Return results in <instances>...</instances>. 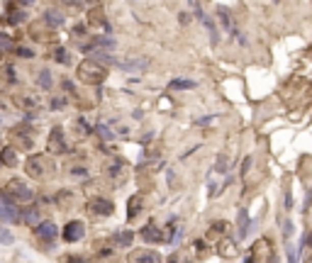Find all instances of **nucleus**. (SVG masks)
<instances>
[{
    "instance_id": "1",
    "label": "nucleus",
    "mask_w": 312,
    "mask_h": 263,
    "mask_svg": "<svg viewBox=\"0 0 312 263\" xmlns=\"http://www.w3.org/2000/svg\"><path fill=\"white\" fill-rule=\"evenodd\" d=\"M108 73V68L100 64V61H83L78 64V78L83 83H100Z\"/></svg>"
},
{
    "instance_id": "17",
    "label": "nucleus",
    "mask_w": 312,
    "mask_h": 263,
    "mask_svg": "<svg viewBox=\"0 0 312 263\" xmlns=\"http://www.w3.org/2000/svg\"><path fill=\"white\" fill-rule=\"evenodd\" d=\"M12 241H15V234H12L8 227H0V244H3V246H10Z\"/></svg>"
},
{
    "instance_id": "25",
    "label": "nucleus",
    "mask_w": 312,
    "mask_h": 263,
    "mask_svg": "<svg viewBox=\"0 0 312 263\" xmlns=\"http://www.w3.org/2000/svg\"><path fill=\"white\" fill-rule=\"evenodd\" d=\"M66 108V100L64 98H54L51 100V110H64Z\"/></svg>"
},
{
    "instance_id": "31",
    "label": "nucleus",
    "mask_w": 312,
    "mask_h": 263,
    "mask_svg": "<svg viewBox=\"0 0 312 263\" xmlns=\"http://www.w3.org/2000/svg\"><path fill=\"white\" fill-rule=\"evenodd\" d=\"M34 0H20V5H32Z\"/></svg>"
},
{
    "instance_id": "29",
    "label": "nucleus",
    "mask_w": 312,
    "mask_h": 263,
    "mask_svg": "<svg viewBox=\"0 0 312 263\" xmlns=\"http://www.w3.org/2000/svg\"><path fill=\"white\" fill-rule=\"evenodd\" d=\"M288 263H298V256H295V251L288 246Z\"/></svg>"
},
{
    "instance_id": "14",
    "label": "nucleus",
    "mask_w": 312,
    "mask_h": 263,
    "mask_svg": "<svg viewBox=\"0 0 312 263\" xmlns=\"http://www.w3.org/2000/svg\"><path fill=\"white\" fill-rule=\"evenodd\" d=\"M37 86L42 88V90H51L54 83H51V71H49V68H42V71H39V76H37Z\"/></svg>"
},
{
    "instance_id": "20",
    "label": "nucleus",
    "mask_w": 312,
    "mask_h": 263,
    "mask_svg": "<svg viewBox=\"0 0 312 263\" xmlns=\"http://www.w3.org/2000/svg\"><path fill=\"white\" fill-rule=\"evenodd\" d=\"M12 46H15V42L10 37H0V51H10Z\"/></svg>"
},
{
    "instance_id": "5",
    "label": "nucleus",
    "mask_w": 312,
    "mask_h": 263,
    "mask_svg": "<svg viewBox=\"0 0 312 263\" xmlns=\"http://www.w3.org/2000/svg\"><path fill=\"white\" fill-rule=\"evenodd\" d=\"M90 212L98 215V217H110L112 212H115V205H112L108 197H95V200L90 202Z\"/></svg>"
},
{
    "instance_id": "10",
    "label": "nucleus",
    "mask_w": 312,
    "mask_h": 263,
    "mask_svg": "<svg viewBox=\"0 0 312 263\" xmlns=\"http://www.w3.org/2000/svg\"><path fill=\"white\" fill-rule=\"evenodd\" d=\"M44 161H42V159H39V156H32V159H30V161H27V173L32 175V178H42V175H44Z\"/></svg>"
},
{
    "instance_id": "26",
    "label": "nucleus",
    "mask_w": 312,
    "mask_h": 263,
    "mask_svg": "<svg viewBox=\"0 0 312 263\" xmlns=\"http://www.w3.org/2000/svg\"><path fill=\"white\" fill-rule=\"evenodd\" d=\"M215 168H217L220 173H224V171L229 168V166H227V159H224V156H220V159H217V166H215Z\"/></svg>"
},
{
    "instance_id": "6",
    "label": "nucleus",
    "mask_w": 312,
    "mask_h": 263,
    "mask_svg": "<svg viewBox=\"0 0 312 263\" xmlns=\"http://www.w3.org/2000/svg\"><path fill=\"white\" fill-rule=\"evenodd\" d=\"M34 231H37V236L42 241H51L59 236V227H56L54 222H42V224L34 227Z\"/></svg>"
},
{
    "instance_id": "32",
    "label": "nucleus",
    "mask_w": 312,
    "mask_h": 263,
    "mask_svg": "<svg viewBox=\"0 0 312 263\" xmlns=\"http://www.w3.org/2000/svg\"><path fill=\"white\" fill-rule=\"evenodd\" d=\"M0 164H3V159H0Z\"/></svg>"
},
{
    "instance_id": "7",
    "label": "nucleus",
    "mask_w": 312,
    "mask_h": 263,
    "mask_svg": "<svg viewBox=\"0 0 312 263\" xmlns=\"http://www.w3.org/2000/svg\"><path fill=\"white\" fill-rule=\"evenodd\" d=\"M44 22H46V27H51V30H59V27L66 22V17H64V12L59 10V8H49V10L44 12Z\"/></svg>"
},
{
    "instance_id": "9",
    "label": "nucleus",
    "mask_w": 312,
    "mask_h": 263,
    "mask_svg": "<svg viewBox=\"0 0 312 263\" xmlns=\"http://www.w3.org/2000/svg\"><path fill=\"white\" fill-rule=\"evenodd\" d=\"M115 64L120 66L122 71H144L146 66H149V59H124V61H115Z\"/></svg>"
},
{
    "instance_id": "22",
    "label": "nucleus",
    "mask_w": 312,
    "mask_h": 263,
    "mask_svg": "<svg viewBox=\"0 0 312 263\" xmlns=\"http://www.w3.org/2000/svg\"><path fill=\"white\" fill-rule=\"evenodd\" d=\"M24 20V10H15L10 12V24H20Z\"/></svg>"
},
{
    "instance_id": "30",
    "label": "nucleus",
    "mask_w": 312,
    "mask_h": 263,
    "mask_svg": "<svg viewBox=\"0 0 312 263\" xmlns=\"http://www.w3.org/2000/svg\"><path fill=\"white\" fill-rule=\"evenodd\" d=\"M249 166H251V156H246V159H244V166H242V173H246V171H249Z\"/></svg>"
},
{
    "instance_id": "27",
    "label": "nucleus",
    "mask_w": 312,
    "mask_h": 263,
    "mask_svg": "<svg viewBox=\"0 0 312 263\" xmlns=\"http://www.w3.org/2000/svg\"><path fill=\"white\" fill-rule=\"evenodd\" d=\"M17 54H20V56H24V59H32V56H34V51H32V49H24V46H20V49H17Z\"/></svg>"
},
{
    "instance_id": "3",
    "label": "nucleus",
    "mask_w": 312,
    "mask_h": 263,
    "mask_svg": "<svg viewBox=\"0 0 312 263\" xmlns=\"http://www.w3.org/2000/svg\"><path fill=\"white\" fill-rule=\"evenodd\" d=\"M20 219H22V209L17 207V202L8 195L0 197V222L15 224V222H20Z\"/></svg>"
},
{
    "instance_id": "11",
    "label": "nucleus",
    "mask_w": 312,
    "mask_h": 263,
    "mask_svg": "<svg viewBox=\"0 0 312 263\" xmlns=\"http://www.w3.org/2000/svg\"><path fill=\"white\" fill-rule=\"evenodd\" d=\"M142 239L149 241V244H154V241H161V231L156 229V224L154 222H149L144 229H142Z\"/></svg>"
},
{
    "instance_id": "12",
    "label": "nucleus",
    "mask_w": 312,
    "mask_h": 263,
    "mask_svg": "<svg viewBox=\"0 0 312 263\" xmlns=\"http://www.w3.org/2000/svg\"><path fill=\"white\" fill-rule=\"evenodd\" d=\"M132 261L134 263H159V261H161V256H159V253H154V251H137L132 256Z\"/></svg>"
},
{
    "instance_id": "13",
    "label": "nucleus",
    "mask_w": 312,
    "mask_h": 263,
    "mask_svg": "<svg viewBox=\"0 0 312 263\" xmlns=\"http://www.w3.org/2000/svg\"><path fill=\"white\" fill-rule=\"evenodd\" d=\"M22 222L24 224H42L39 222V207H27V209H22Z\"/></svg>"
},
{
    "instance_id": "2",
    "label": "nucleus",
    "mask_w": 312,
    "mask_h": 263,
    "mask_svg": "<svg viewBox=\"0 0 312 263\" xmlns=\"http://www.w3.org/2000/svg\"><path fill=\"white\" fill-rule=\"evenodd\" d=\"M5 195L12 197L15 202H27V200H32L34 197V193H32V188L27 186V183L17 180V178H12V180H8V186H5Z\"/></svg>"
},
{
    "instance_id": "19",
    "label": "nucleus",
    "mask_w": 312,
    "mask_h": 263,
    "mask_svg": "<svg viewBox=\"0 0 312 263\" xmlns=\"http://www.w3.org/2000/svg\"><path fill=\"white\" fill-rule=\"evenodd\" d=\"M132 239H134L132 231H120V234L115 236V241H117L120 246H129V244H132Z\"/></svg>"
},
{
    "instance_id": "28",
    "label": "nucleus",
    "mask_w": 312,
    "mask_h": 263,
    "mask_svg": "<svg viewBox=\"0 0 312 263\" xmlns=\"http://www.w3.org/2000/svg\"><path fill=\"white\" fill-rule=\"evenodd\" d=\"M71 175H88V171H86V168H71Z\"/></svg>"
},
{
    "instance_id": "21",
    "label": "nucleus",
    "mask_w": 312,
    "mask_h": 263,
    "mask_svg": "<svg viewBox=\"0 0 312 263\" xmlns=\"http://www.w3.org/2000/svg\"><path fill=\"white\" fill-rule=\"evenodd\" d=\"M54 59H56V61H61V64H66V61H68L66 49H64V46H59V49L54 51Z\"/></svg>"
},
{
    "instance_id": "8",
    "label": "nucleus",
    "mask_w": 312,
    "mask_h": 263,
    "mask_svg": "<svg viewBox=\"0 0 312 263\" xmlns=\"http://www.w3.org/2000/svg\"><path fill=\"white\" fill-rule=\"evenodd\" d=\"M49 151L54 153H64L66 151V142H64V132L59 129H51V137H49Z\"/></svg>"
},
{
    "instance_id": "23",
    "label": "nucleus",
    "mask_w": 312,
    "mask_h": 263,
    "mask_svg": "<svg viewBox=\"0 0 312 263\" xmlns=\"http://www.w3.org/2000/svg\"><path fill=\"white\" fill-rule=\"evenodd\" d=\"M280 229H283V236L288 239L290 234H293V222H290V219H283V227H280Z\"/></svg>"
},
{
    "instance_id": "16",
    "label": "nucleus",
    "mask_w": 312,
    "mask_h": 263,
    "mask_svg": "<svg viewBox=\"0 0 312 263\" xmlns=\"http://www.w3.org/2000/svg\"><path fill=\"white\" fill-rule=\"evenodd\" d=\"M0 159H3V164L5 166H17V153L12 146H5L3 151H0Z\"/></svg>"
},
{
    "instance_id": "15",
    "label": "nucleus",
    "mask_w": 312,
    "mask_h": 263,
    "mask_svg": "<svg viewBox=\"0 0 312 263\" xmlns=\"http://www.w3.org/2000/svg\"><path fill=\"white\" fill-rule=\"evenodd\" d=\"M198 86V83H195V81H188V78H173V81H171V90H193V88Z\"/></svg>"
},
{
    "instance_id": "18",
    "label": "nucleus",
    "mask_w": 312,
    "mask_h": 263,
    "mask_svg": "<svg viewBox=\"0 0 312 263\" xmlns=\"http://www.w3.org/2000/svg\"><path fill=\"white\" fill-rule=\"evenodd\" d=\"M139 209H142V197L134 195L132 200H129V209H127V217L132 219V217H134V212H139Z\"/></svg>"
},
{
    "instance_id": "24",
    "label": "nucleus",
    "mask_w": 312,
    "mask_h": 263,
    "mask_svg": "<svg viewBox=\"0 0 312 263\" xmlns=\"http://www.w3.org/2000/svg\"><path fill=\"white\" fill-rule=\"evenodd\" d=\"M95 132H98V134H100L102 139H110V137H112V132L108 129V127H105V124H98V127H95Z\"/></svg>"
},
{
    "instance_id": "4",
    "label": "nucleus",
    "mask_w": 312,
    "mask_h": 263,
    "mask_svg": "<svg viewBox=\"0 0 312 263\" xmlns=\"http://www.w3.org/2000/svg\"><path fill=\"white\" fill-rule=\"evenodd\" d=\"M83 234H86V224H83L81 219H71V222H66V227H64V231H61V236H64L66 244H76V241H81L83 239Z\"/></svg>"
}]
</instances>
